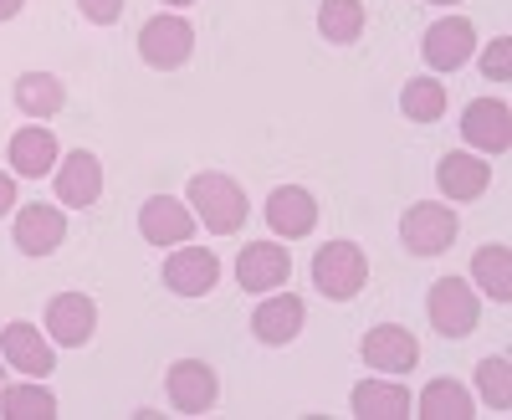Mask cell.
Here are the masks:
<instances>
[{
    "mask_svg": "<svg viewBox=\"0 0 512 420\" xmlns=\"http://www.w3.org/2000/svg\"><path fill=\"white\" fill-rule=\"evenodd\" d=\"M164 6H195V0H164Z\"/></svg>",
    "mask_w": 512,
    "mask_h": 420,
    "instance_id": "obj_33",
    "label": "cell"
},
{
    "mask_svg": "<svg viewBox=\"0 0 512 420\" xmlns=\"http://www.w3.org/2000/svg\"><path fill=\"white\" fill-rule=\"evenodd\" d=\"M354 415L359 420H405V415H415L410 390L390 385V380H364V385H354Z\"/></svg>",
    "mask_w": 512,
    "mask_h": 420,
    "instance_id": "obj_22",
    "label": "cell"
},
{
    "mask_svg": "<svg viewBox=\"0 0 512 420\" xmlns=\"http://www.w3.org/2000/svg\"><path fill=\"white\" fill-rule=\"evenodd\" d=\"M400 108H405L410 123H436L446 113V88L436 77H410L400 88Z\"/></svg>",
    "mask_w": 512,
    "mask_h": 420,
    "instance_id": "obj_27",
    "label": "cell"
},
{
    "mask_svg": "<svg viewBox=\"0 0 512 420\" xmlns=\"http://www.w3.org/2000/svg\"><path fill=\"white\" fill-rule=\"evenodd\" d=\"M216 282H221V262H216L210 246H185L180 241V251L164 262V287L180 292V298H205Z\"/></svg>",
    "mask_w": 512,
    "mask_h": 420,
    "instance_id": "obj_9",
    "label": "cell"
},
{
    "mask_svg": "<svg viewBox=\"0 0 512 420\" xmlns=\"http://www.w3.org/2000/svg\"><path fill=\"white\" fill-rule=\"evenodd\" d=\"M472 277H477V287L487 292L492 303H507L512 298V251L502 241H487L472 257Z\"/></svg>",
    "mask_w": 512,
    "mask_h": 420,
    "instance_id": "obj_24",
    "label": "cell"
},
{
    "mask_svg": "<svg viewBox=\"0 0 512 420\" xmlns=\"http://www.w3.org/2000/svg\"><path fill=\"white\" fill-rule=\"evenodd\" d=\"M461 221H456V210L451 205H436V200H420L405 210V221H400V241L415 251V257H441V251L456 241Z\"/></svg>",
    "mask_w": 512,
    "mask_h": 420,
    "instance_id": "obj_5",
    "label": "cell"
},
{
    "mask_svg": "<svg viewBox=\"0 0 512 420\" xmlns=\"http://www.w3.org/2000/svg\"><path fill=\"white\" fill-rule=\"evenodd\" d=\"M77 6H82V16H88L93 26H113V21L123 16L128 0H77Z\"/></svg>",
    "mask_w": 512,
    "mask_h": 420,
    "instance_id": "obj_30",
    "label": "cell"
},
{
    "mask_svg": "<svg viewBox=\"0 0 512 420\" xmlns=\"http://www.w3.org/2000/svg\"><path fill=\"white\" fill-rule=\"evenodd\" d=\"M303 323H308V308H303V298H292V292H277V298H267L262 308L251 313V333L262 344H292L297 333H303Z\"/></svg>",
    "mask_w": 512,
    "mask_h": 420,
    "instance_id": "obj_19",
    "label": "cell"
},
{
    "mask_svg": "<svg viewBox=\"0 0 512 420\" xmlns=\"http://www.w3.org/2000/svg\"><path fill=\"white\" fill-rule=\"evenodd\" d=\"M0 415H6V420H52L57 415V395L41 380L6 385V390H0Z\"/></svg>",
    "mask_w": 512,
    "mask_h": 420,
    "instance_id": "obj_25",
    "label": "cell"
},
{
    "mask_svg": "<svg viewBox=\"0 0 512 420\" xmlns=\"http://www.w3.org/2000/svg\"><path fill=\"white\" fill-rule=\"evenodd\" d=\"M267 226H272L277 236H287V241L308 236V231L318 226V200H313L303 185H277V190L267 195Z\"/></svg>",
    "mask_w": 512,
    "mask_h": 420,
    "instance_id": "obj_17",
    "label": "cell"
},
{
    "mask_svg": "<svg viewBox=\"0 0 512 420\" xmlns=\"http://www.w3.org/2000/svg\"><path fill=\"white\" fill-rule=\"evenodd\" d=\"M164 390H169V405H175L180 415H205L221 395V380L205 359H180V364H169Z\"/></svg>",
    "mask_w": 512,
    "mask_h": 420,
    "instance_id": "obj_6",
    "label": "cell"
},
{
    "mask_svg": "<svg viewBox=\"0 0 512 420\" xmlns=\"http://www.w3.org/2000/svg\"><path fill=\"white\" fill-rule=\"evenodd\" d=\"M425 313H431V328L441 333V339H466V333L477 328V318H482V303H477L472 282H461V277H441V282H431Z\"/></svg>",
    "mask_w": 512,
    "mask_h": 420,
    "instance_id": "obj_3",
    "label": "cell"
},
{
    "mask_svg": "<svg viewBox=\"0 0 512 420\" xmlns=\"http://www.w3.org/2000/svg\"><path fill=\"white\" fill-rule=\"evenodd\" d=\"M482 72L492 82H507V72H512V36H497L492 47L482 52Z\"/></svg>",
    "mask_w": 512,
    "mask_h": 420,
    "instance_id": "obj_29",
    "label": "cell"
},
{
    "mask_svg": "<svg viewBox=\"0 0 512 420\" xmlns=\"http://www.w3.org/2000/svg\"><path fill=\"white\" fill-rule=\"evenodd\" d=\"M420 52H425V62H431L436 72H456V67L472 62V52H477V26L466 16H446V21H436L431 31H425Z\"/></svg>",
    "mask_w": 512,
    "mask_h": 420,
    "instance_id": "obj_10",
    "label": "cell"
},
{
    "mask_svg": "<svg viewBox=\"0 0 512 420\" xmlns=\"http://www.w3.org/2000/svg\"><path fill=\"white\" fill-rule=\"evenodd\" d=\"M477 390L492 410H507L512 405V364L507 359H482L477 364Z\"/></svg>",
    "mask_w": 512,
    "mask_h": 420,
    "instance_id": "obj_28",
    "label": "cell"
},
{
    "mask_svg": "<svg viewBox=\"0 0 512 420\" xmlns=\"http://www.w3.org/2000/svg\"><path fill=\"white\" fill-rule=\"evenodd\" d=\"M103 195V164L88 149H72L67 159H57V200L72 210H88Z\"/></svg>",
    "mask_w": 512,
    "mask_h": 420,
    "instance_id": "obj_16",
    "label": "cell"
},
{
    "mask_svg": "<svg viewBox=\"0 0 512 420\" xmlns=\"http://www.w3.org/2000/svg\"><path fill=\"white\" fill-rule=\"evenodd\" d=\"M139 231H144V241H154V246H180V241L195 236V210H190V200L154 195V200L139 205Z\"/></svg>",
    "mask_w": 512,
    "mask_h": 420,
    "instance_id": "obj_11",
    "label": "cell"
},
{
    "mask_svg": "<svg viewBox=\"0 0 512 420\" xmlns=\"http://www.w3.org/2000/svg\"><path fill=\"white\" fill-rule=\"evenodd\" d=\"M139 57L154 67V72H175L195 57V26L185 16H154L144 21L139 31Z\"/></svg>",
    "mask_w": 512,
    "mask_h": 420,
    "instance_id": "obj_4",
    "label": "cell"
},
{
    "mask_svg": "<svg viewBox=\"0 0 512 420\" xmlns=\"http://www.w3.org/2000/svg\"><path fill=\"white\" fill-rule=\"evenodd\" d=\"M431 6H456V0H431Z\"/></svg>",
    "mask_w": 512,
    "mask_h": 420,
    "instance_id": "obj_34",
    "label": "cell"
},
{
    "mask_svg": "<svg viewBox=\"0 0 512 420\" xmlns=\"http://www.w3.org/2000/svg\"><path fill=\"white\" fill-rule=\"evenodd\" d=\"M190 210H195V221H205V231H216V236H236L246 226V195L221 170H205V175L190 180Z\"/></svg>",
    "mask_w": 512,
    "mask_h": 420,
    "instance_id": "obj_1",
    "label": "cell"
},
{
    "mask_svg": "<svg viewBox=\"0 0 512 420\" xmlns=\"http://www.w3.org/2000/svg\"><path fill=\"white\" fill-rule=\"evenodd\" d=\"M0 354H6L11 369H21L26 380H47V374L57 369V354H52L47 339H41L36 323H6L0 328Z\"/></svg>",
    "mask_w": 512,
    "mask_h": 420,
    "instance_id": "obj_13",
    "label": "cell"
},
{
    "mask_svg": "<svg viewBox=\"0 0 512 420\" xmlns=\"http://www.w3.org/2000/svg\"><path fill=\"white\" fill-rule=\"evenodd\" d=\"M16 108L26 118H57L67 108V88H62V77L52 72H21L16 77Z\"/></svg>",
    "mask_w": 512,
    "mask_h": 420,
    "instance_id": "obj_21",
    "label": "cell"
},
{
    "mask_svg": "<svg viewBox=\"0 0 512 420\" xmlns=\"http://www.w3.org/2000/svg\"><path fill=\"white\" fill-rule=\"evenodd\" d=\"M67 241V216L57 205H21L16 210V246L26 257H52V251Z\"/></svg>",
    "mask_w": 512,
    "mask_h": 420,
    "instance_id": "obj_15",
    "label": "cell"
},
{
    "mask_svg": "<svg viewBox=\"0 0 512 420\" xmlns=\"http://www.w3.org/2000/svg\"><path fill=\"white\" fill-rule=\"evenodd\" d=\"M57 159H62V149L47 123H26V129L11 134V170L21 180H41L47 170H57Z\"/></svg>",
    "mask_w": 512,
    "mask_h": 420,
    "instance_id": "obj_18",
    "label": "cell"
},
{
    "mask_svg": "<svg viewBox=\"0 0 512 420\" xmlns=\"http://www.w3.org/2000/svg\"><path fill=\"white\" fill-rule=\"evenodd\" d=\"M11 205H16V180H11V175H0V216H6Z\"/></svg>",
    "mask_w": 512,
    "mask_h": 420,
    "instance_id": "obj_31",
    "label": "cell"
},
{
    "mask_svg": "<svg viewBox=\"0 0 512 420\" xmlns=\"http://www.w3.org/2000/svg\"><path fill=\"white\" fill-rule=\"evenodd\" d=\"M0 390H6V385H0Z\"/></svg>",
    "mask_w": 512,
    "mask_h": 420,
    "instance_id": "obj_35",
    "label": "cell"
},
{
    "mask_svg": "<svg viewBox=\"0 0 512 420\" xmlns=\"http://www.w3.org/2000/svg\"><path fill=\"white\" fill-rule=\"evenodd\" d=\"M292 277V251L277 246V241H246L241 257H236V282L246 292H272V287H287Z\"/></svg>",
    "mask_w": 512,
    "mask_h": 420,
    "instance_id": "obj_7",
    "label": "cell"
},
{
    "mask_svg": "<svg viewBox=\"0 0 512 420\" xmlns=\"http://www.w3.org/2000/svg\"><path fill=\"white\" fill-rule=\"evenodd\" d=\"M364 282H369L364 246H354V241H328V246H318V257H313V287L323 292V298L354 303L359 292H364Z\"/></svg>",
    "mask_w": 512,
    "mask_h": 420,
    "instance_id": "obj_2",
    "label": "cell"
},
{
    "mask_svg": "<svg viewBox=\"0 0 512 420\" xmlns=\"http://www.w3.org/2000/svg\"><path fill=\"white\" fill-rule=\"evenodd\" d=\"M415 415H425V420H472L477 405H472V390H466V385L431 380L420 390V400H415Z\"/></svg>",
    "mask_w": 512,
    "mask_h": 420,
    "instance_id": "obj_23",
    "label": "cell"
},
{
    "mask_svg": "<svg viewBox=\"0 0 512 420\" xmlns=\"http://www.w3.org/2000/svg\"><path fill=\"white\" fill-rule=\"evenodd\" d=\"M461 139L482 154H507L512 144V108L502 98H477L461 113Z\"/></svg>",
    "mask_w": 512,
    "mask_h": 420,
    "instance_id": "obj_8",
    "label": "cell"
},
{
    "mask_svg": "<svg viewBox=\"0 0 512 420\" xmlns=\"http://www.w3.org/2000/svg\"><path fill=\"white\" fill-rule=\"evenodd\" d=\"M436 185H441V195H451V200H477V195H487V185H492V164H482L477 154H446V159L436 164Z\"/></svg>",
    "mask_w": 512,
    "mask_h": 420,
    "instance_id": "obj_20",
    "label": "cell"
},
{
    "mask_svg": "<svg viewBox=\"0 0 512 420\" xmlns=\"http://www.w3.org/2000/svg\"><path fill=\"white\" fill-rule=\"evenodd\" d=\"M364 21H369L364 0H323V6H318V31L328 41H338V47L359 41L364 36Z\"/></svg>",
    "mask_w": 512,
    "mask_h": 420,
    "instance_id": "obj_26",
    "label": "cell"
},
{
    "mask_svg": "<svg viewBox=\"0 0 512 420\" xmlns=\"http://www.w3.org/2000/svg\"><path fill=\"white\" fill-rule=\"evenodd\" d=\"M21 6H26V0H0V21H16Z\"/></svg>",
    "mask_w": 512,
    "mask_h": 420,
    "instance_id": "obj_32",
    "label": "cell"
},
{
    "mask_svg": "<svg viewBox=\"0 0 512 420\" xmlns=\"http://www.w3.org/2000/svg\"><path fill=\"white\" fill-rule=\"evenodd\" d=\"M93 328H98V308H93V298H82V292H57V298L47 303V333H52V344L82 349V344L93 339Z\"/></svg>",
    "mask_w": 512,
    "mask_h": 420,
    "instance_id": "obj_12",
    "label": "cell"
},
{
    "mask_svg": "<svg viewBox=\"0 0 512 420\" xmlns=\"http://www.w3.org/2000/svg\"><path fill=\"white\" fill-rule=\"evenodd\" d=\"M364 364L379 369V374H405L420 364V344H415V333L400 328V323H379L364 333Z\"/></svg>",
    "mask_w": 512,
    "mask_h": 420,
    "instance_id": "obj_14",
    "label": "cell"
}]
</instances>
